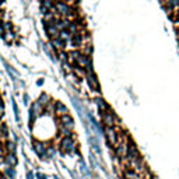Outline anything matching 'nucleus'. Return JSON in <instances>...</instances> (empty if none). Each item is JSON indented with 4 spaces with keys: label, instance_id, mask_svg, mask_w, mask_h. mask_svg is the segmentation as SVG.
<instances>
[{
    "label": "nucleus",
    "instance_id": "obj_1",
    "mask_svg": "<svg viewBox=\"0 0 179 179\" xmlns=\"http://www.w3.org/2000/svg\"><path fill=\"white\" fill-rule=\"evenodd\" d=\"M104 133H105L106 143L109 144L111 148H115L121 143L122 137H121V133L116 130V128H104Z\"/></svg>",
    "mask_w": 179,
    "mask_h": 179
},
{
    "label": "nucleus",
    "instance_id": "obj_2",
    "mask_svg": "<svg viewBox=\"0 0 179 179\" xmlns=\"http://www.w3.org/2000/svg\"><path fill=\"white\" fill-rule=\"evenodd\" d=\"M59 146H60V151H63V154L77 153V143L74 137H62L59 141Z\"/></svg>",
    "mask_w": 179,
    "mask_h": 179
},
{
    "label": "nucleus",
    "instance_id": "obj_3",
    "mask_svg": "<svg viewBox=\"0 0 179 179\" xmlns=\"http://www.w3.org/2000/svg\"><path fill=\"white\" fill-rule=\"evenodd\" d=\"M52 11H53L56 15H62V17H66V18H69L70 15L73 14V8L69 6V3H67V2H62V0H58V2H56L55 8Z\"/></svg>",
    "mask_w": 179,
    "mask_h": 179
},
{
    "label": "nucleus",
    "instance_id": "obj_4",
    "mask_svg": "<svg viewBox=\"0 0 179 179\" xmlns=\"http://www.w3.org/2000/svg\"><path fill=\"white\" fill-rule=\"evenodd\" d=\"M101 115V119H102V126L104 128H116L119 124V119L116 118L113 111H106V112L99 113Z\"/></svg>",
    "mask_w": 179,
    "mask_h": 179
},
{
    "label": "nucleus",
    "instance_id": "obj_5",
    "mask_svg": "<svg viewBox=\"0 0 179 179\" xmlns=\"http://www.w3.org/2000/svg\"><path fill=\"white\" fill-rule=\"evenodd\" d=\"M141 155H140V151H139V147H137V144H136L134 141H133L130 137H129V146H128V153H126V162H133V161H136L137 158H140Z\"/></svg>",
    "mask_w": 179,
    "mask_h": 179
},
{
    "label": "nucleus",
    "instance_id": "obj_6",
    "mask_svg": "<svg viewBox=\"0 0 179 179\" xmlns=\"http://www.w3.org/2000/svg\"><path fill=\"white\" fill-rule=\"evenodd\" d=\"M44 27H45V31H46L48 37L51 38V39H53V38H58L59 35H60V29L56 27V24L53 22H45L44 21Z\"/></svg>",
    "mask_w": 179,
    "mask_h": 179
},
{
    "label": "nucleus",
    "instance_id": "obj_7",
    "mask_svg": "<svg viewBox=\"0 0 179 179\" xmlns=\"http://www.w3.org/2000/svg\"><path fill=\"white\" fill-rule=\"evenodd\" d=\"M85 80H87L88 85H90V88H91L92 91H97V92L101 91L98 78H97V76L94 74V71H92V73H85Z\"/></svg>",
    "mask_w": 179,
    "mask_h": 179
},
{
    "label": "nucleus",
    "instance_id": "obj_8",
    "mask_svg": "<svg viewBox=\"0 0 179 179\" xmlns=\"http://www.w3.org/2000/svg\"><path fill=\"white\" fill-rule=\"evenodd\" d=\"M84 37H85V34L76 32V34H73V35H71V39H70L69 42L73 45L76 49H78V48H84V45H85Z\"/></svg>",
    "mask_w": 179,
    "mask_h": 179
},
{
    "label": "nucleus",
    "instance_id": "obj_9",
    "mask_svg": "<svg viewBox=\"0 0 179 179\" xmlns=\"http://www.w3.org/2000/svg\"><path fill=\"white\" fill-rule=\"evenodd\" d=\"M58 121H59V123H60V126H63V128L70 129V130H73L74 129V119H73V116H70L69 113H67V115L59 116Z\"/></svg>",
    "mask_w": 179,
    "mask_h": 179
},
{
    "label": "nucleus",
    "instance_id": "obj_10",
    "mask_svg": "<svg viewBox=\"0 0 179 179\" xmlns=\"http://www.w3.org/2000/svg\"><path fill=\"white\" fill-rule=\"evenodd\" d=\"M53 113L59 118V116H62V115H67L69 109H67V106L62 101H55L53 102Z\"/></svg>",
    "mask_w": 179,
    "mask_h": 179
},
{
    "label": "nucleus",
    "instance_id": "obj_11",
    "mask_svg": "<svg viewBox=\"0 0 179 179\" xmlns=\"http://www.w3.org/2000/svg\"><path fill=\"white\" fill-rule=\"evenodd\" d=\"M32 147L39 157H48V146H45L44 143L38 141V140H34Z\"/></svg>",
    "mask_w": 179,
    "mask_h": 179
},
{
    "label": "nucleus",
    "instance_id": "obj_12",
    "mask_svg": "<svg viewBox=\"0 0 179 179\" xmlns=\"http://www.w3.org/2000/svg\"><path fill=\"white\" fill-rule=\"evenodd\" d=\"M51 45L53 48H55V51L60 52V51H65V48H66V41H63L60 37L58 38H53V39H51Z\"/></svg>",
    "mask_w": 179,
    "mask_h": 179
},
{
    "label": "nucleus",
    "instance_id": "obj_13",
    "mask_svg": "<svg viewBox=\"0 0 179 179\" xmlns=\"http://www.w3.org/2000/svg\"><path fill=\"white\" fill-rule=\"evenodd\" d=\"M123 179H141V175H140L137 171L134 169H129V168H124L123 169Z\"/></svg>",
    "mask_w": 179,
    "mask_h": 179
},
{
    "label": "nucleus",
    "instance_id": "obj_14",
    "mask_svg": "<svg viewBox=\"0 0 179 179\" xmlns=\"http://www.w3.org/2000/svg\"><path fill=\"white\" fill-rule=\"evenodd\" d=\"M94 102H95V105L98 106V112L99 113L109 111V105H108V102H106L105 99H102V98H99V97H98V98L94 99Z\"/></svg>",
    "mask_w": 179,
    "mask_h": 179
},
{
    "label": "nucleus",
    "instance_id": "obj_15",
    "mask_svg": "<svg viewBox=\"0 0 179 179\" xmlns=\"http://www.w3.org/2000/svg\"><path fill=\"white\" fill-rule=\"evenodd\" d=\"M3 162L7 167H15L17 165V157H15V154H11V153H7L6 155H4V158H3Z\"/></svg>",
    "mask_w": 179,
    "mask_h": 179
},
{
    "label": "nucleus",
    "instance_id": "obj_16",
    "mask_svg": "<svg viewBox=\"0 0 179 179\" xmlns=\"http://www.w3.org/2000/svg\"><path fill=\"white\" fill-rule=\"evenodd\" d=\"M38 102H39L42 106H46L48 104L52 102V98L46 94V92H42V94L39 95V98H38Z\"/></svg>",
    "mask_w": 179,
    "mask_h": 179
},
{
    "label": "nucleus",
    "instance_id": "obj_17",
    "mask_svg": "<svg viewBox=\"0 0 179 179\" xmlns=\"http://www.w3.org/2000/svg\"><path fill=\"white\" fill-rule=\"evenodd\" d=\"M4 148H6V151L7 153H11V154H15L17 153V146H15V143L13 141H4Z\"/></svg>",
    "mask_w": 179,
    "mask_h": 179
},
{
    "label": "nucleus",
    "instance_id": "obj_18",
    "mask_svg": "<svg viewBox=\"0 0 179 179\" xmlns=\"http://www.w3.org/2000/svg\"><path fill=\"white\" fill-rule=\"evenodd\" d=\"M31 109H32L34 112L37 113L38 116H39V115H42V113H44V106L41 105V104L38 102V101H35V102H32V105H31Z\"/></svg>",
    "mask_w": 179,
    "mask_h": 179
},
{
    "label": "nucleus",
    "instance_id": "obj_19",
    "mask_svg": "<svg viewBox=\"0 0 179 179\" xmlns=\"http://www.w3.org/2000/svg\"><path fill=\"white\" fill-rule=\"evenodd\" d=\"M55 0H41V6L45 8H48V10H53L55 8Z\"/></svg>",
    "mask_w": 179,
    "mask_h": 179
},
{
    "label": "nucleus",
    "instance_id": "obj_20",
    "mask_svg": "<svg viewBox=\"0 0 179 179\" xmlns=\"http://www.w3.org/2000/svg\"><path fill=\"white\" fill-rule=\"evenodd\" d=\"M0 136H2V137H4V139H7V136H8L7 124L4 123V122H0Z\"/></svg>",
    "mask_w": 179,
    "mask_h": 179
},
{
    "label": "nucleus",
    "instance_id": "obj_21",
    "mask_svg": "<svg viewBox=\"0 0 179 179\" xmlns=\"http://www.w3.org/2000/svg\"><path fill=\"white\" fill-rule=\"evenodd\" d=\"M4 175L7 176V178L10 179H14L15 178V171L13 167H8V168H6V171H4Z\"/></svg>",
    "mask_w": 179,
    "mask_h": 179
},
{
    "label": "nucleus",
    "instance_id": "obj_22",
    "mask_svg": "<svg viewBox=\"0 0 179 179\" xmlns=\"http://www.w3.org/2000/svg\"><path fill=\"white\" fill-rule=\"evenodd\" d=\"M4 115V106H3V102H2V99H0V118Z\"/></svg>",
    "mask_w": 179,
    "mask_h": 179
},
{
    "label": "nucleus",
    "instance_id": "obj_23",
    "mask_svg": "<svg viewBox=\"0 0 179 179\" xmlns=\"http://www.w3.org/2000/svg\"><path fill=\"white\" fill-rule=\"evenodd\" d=\"M37 178H38V179H46V176H45V175H42V174H38V175H37Z\"/></svg>",
    "mask_w": 179,
    "mask_h": 179
},
{
    "label": "nucleus",
    "instance_id": "obj_24",
    "mask_svg": "<svg viewBox=\"0 0 179 179\" xmlns=\"http://www.w3.org/2000/svg\"><path fill=\"white\" fill-rule=\"evenodd\" d=\"M27 178H28V179H32V178H34V176H32V174L29 172V174H28V176H27Z\"/></svg>",
    "mask_w": 179,
    "mask_h": 179
},
{
    "label": "nucleus",
    "instance_id": "obj_25",
    "mask_svg": "<svg viewBox=\"0 0 179 179\" xmlns=\"http://www.w3.org/2000/svg\"><path fill=\"white\" fill-rule=\"evenodd\" d=\"M150 179H157V178H155V176H153V178H151V176H150Z\"/></svg>",
    "mask_w": 179,
    "mask_h": 179
},
{
    "label": "nucleus",
    "instance_id": "obj_26",
    "mask_svg": "<svg viewBox=\"0 0 179 179\" xmlns=\"http://www.w3.org/2000/svg\"><path fill=\"white\" fill-rule=\"evenodd\" d=\"M62 2H70V0H62Z\"/></svg>",
    "mask_w": 179,
    "mask_h": 179
}]
</instances>
